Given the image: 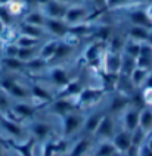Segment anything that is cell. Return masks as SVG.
I'll list each match as a JSON object with an SVG mask.
<instances>
[{
	"label": "cell",
	"mask_w": 152,
	"mask_h": 156,
	"mask_svg": "<svg viewBox=\"0 0 152 156\" xmlns=\"http://www.w3.org/2000/svg\"><path fill=\"white\" fill-rule=\"evenodd\" d=\"M49 2H50V0H37V5L42 8V6H45L46 3H49Z\"/></svg>",
	"instance_id": "obj_33"
},
{
	"label": "cell",
	"mask_w": 152,
	"mask_h": 156,
	"mask_svg": "<svg viewBox=\"0 0 152 156\" xmlns=\"http://www.w3.org/2000/svg\"><path fill=\"white\" fill-rule=\"evenodd\" d=\"M3 5L6 6L8 12L10 13V16H18V15H22V13H24V10L27 9L25 3H24L22 0H8V2H5Z\"/></svg>",
	"instance_id": "obj_22"
},
{
	"label": "cell",
	"mask_w": 152,
	"mask_h": 156,
	"mask_svg": "<svg viewBox=\"0 0 152 156\" xmlns=\"http://www.w3.org/2000/svg\"><path fill=\"white\" fill-rule=\"evenodd\" d=\"M74 50H75V46H74V44L68 43V41H65V40H59V41H58V46H56V50H55L53 58H52L50 62L63 61V59L70 58L72 53H74Z\"/></svg>",
	"instance_id": "obj_13"
},
{
	"label": "cell",
	"mask_w": 152,
	"mask_h": 156,
	"mask_svg": "<svg viewBox=\"0 0 152 156\" xmlns=\"http://www.w3.org/2000/svg\"><path fill=\"white\" fill-rule=\"evenodd\" d=\"M139 112L140 109L133 108V106H127L123 113H121V119H123V130L133 133L134 130L139 128Z\"/></svg>",
	"instance_id": "obj_5"
},
{
	"label": "cell",
	"mask_w": 152,
	"mask_h": 156,
	"mask_svg": "<svg viewBox=\"0 0 152 156\" xmlns=\"http://www.w3.org/2000/svg\"><path fill=\"white\" fill-rule=\"evenodd\" d=\"M148 43L151 44V47H152V30L149 31V38H148Z\"/></svg>",
	"instance_id": "obj_34"
},
{
	"label": "cell",
	"mask_w": 152,
	"mask_h": 156,
	"mask_svg": "<svg viewBox=\"0 0 152 156\" xmlns=\"http://www.w3.org/2000/svg\"><path fill=\"white\" fill-rule=\"evenodd\" d=\"M67 5H63L58 0H50L49 3H46L45 6H42V12L46 18H52V19H63L65 12H67Z\"/></svg>",
	"instance_id": "obj_7"
},
{
	"label": "cell",
	"mask_w": 152,
	"mask_h": 156,
	"mask_svg": "<svg viewBox=\"0 0 152 156\" xmlns=\"http://www.w3.org/2000/svg\"><path fill=\"white\" fill-rule=\"evenodd\" d=\"M58 38H50V40H46V41H42V46L38 49V56L43 58L45 61L50 62L52 58L55 55V50H56V46H58Z\"/></svg>",
	"instance_id": "obj_17"
},
{
	"label": "cell",
	"mask_w": 152,
	"mask_h": 156,
	"mask_svg": "<svg viewBox=\"0 0 152 156\" xmlns=\"http://www.w3.org/2000/svg\"><path fill=\"white\" fill-rule=\"evenodd\" d=\"M31 133L36 139H46L50 134V125L45 121H34L31 124Z\"/></svg>",
	"instance_id": "obj_20"
},
{
	"label": "cell",
	"mask_w": 152,
	"mask_h": 156,
	"mask_svg": "<svg viewBox=\"0 0 152 156\" xmlns=\"http://www.w3.org/2000/svg\"><path fill=\"white\" fill-rule=\"evenodd\" d=\"M127 19H128L130 25H139V27H145V28L152 30L151 21L145 15L143 8H134V9L127 10Z\"/></svg>",
	"instance_id": "obj_9"
},
{
	"label": "cell",
	"mask_w": 152,
	"mask_h": 156,
	"mask_svg": "<svg viewBox=\"0 0 152 156\" xmlns=\"http://www.w3.org/2000/svg\"><path fill=\"white\" fill-rule=\"evenodd\" d=\"M18 31H19V34L28 35V37L37 38V40H42V41H43V35L46 34L43 27L31 25V24H27V22H22V24L18 27Z\"/></svg>",
	"instance_id": "obj_16"
},
{
	"label": "cell",
	"mask_w": 152,
	"mask_h": 156,
	"mask_svg": "<svg viewBox=\"0 0 152 156\" xmlns=\"http://www.w3.org/2000/svg\"><path fill=\"white\" fill-rule=\"evenodd\" d=\"M15 44L18 47H37L42 44V40H37V38H33V37H28L24 34H18Z\"/></svg>",
	"instance_id": "obj_25"
},
{
	"label": "cell",
	"mask_w": 152,
	"mask_h": 156,
	"mask_svg": "<svg viewBox=\"0 0 152 156\" xmlns=\"http://www.w3.org/2000/svg\"><path fill=\"white\" fill-rule=\"evenodd\" d=\"M49 77L52 80V83H53L56 87H59V88H63V87L67 86L71 80H70V75H68V71L63 69L62 66H53L50 72H49Z\"/></svg>",
	"instance_id": "obj_14"
},
{
	"label": "cell",
	"mask_w": 152,
	"mask_h": 156,
	"mask_svg": "<svg viewBox=\"0 0 152 156\" xmlns=\"http://www.w3.org/2000/svg\"><path fill=\"white\" fill-rule=\"evenodd\" d=\"M90 18H92L90 9L87 6H84L83 3H75V5H71L67 8L63 21L68 25H75V24H80L84 21H89Z\"/></svg>",
	"instance_id": "obj_1"
},
{
	"label": "cell",
	"mask_w": 152,
	"mask_h": 156,
	"mask_svg": "<svg viewBox=\"0 0 152 156\" xmlns=\"http://www.w3.org/2000/svg\"><path fill=\"white\" fill-rule=\"evenodd\" d=\"M151 0H107L105 9L107 10H130L134 8H143Z\"/></svg>",
	"instance_id": "obj_6"
},
{
	"label": "cell",
	"mask_w": 152,
	"mask_h": 156,
	"mask_svg": "<svg viewBox=\"0 0 152 156\" xmlns=\"http://www.w3.org/2000/svg\"><path fill=\"white\" fill-rule=\"evenodd\" d=\"M148 74H149V71L142 69V68H137V66H136V68L132 71V74L128 75V78H130L132 84H133L136 88H142L143 83H145L146 77H148Z\"/></svg>",
	"instance_id": "obj_21"
},
{
	"label": "cell",
	"mask_w": 152,
	"mask_h": 156,
	"mask_svg": "<svg viewBox=\"0 0 152 156\" xmlns=\"http://www.w3.org/2000/svg\"><path fill=\"white\" fill-rule=\"evenodd\" d=\"M149 28H145V27H139V25H130L125 31V37L137 41V43H146L148 38H149Z\"/></svg>",
	"instance_id": "obj_12"
},
{
	"label": "cell",
	"mask_w": 152,
	"mask_h": 156,
	"mask_svg": "<svg viewBox=\"0 0 152 156\" xmlns=\"http://www.w3.org/2000/svg\"><path fill=\"white\" fill-rule=\"evenodd\" d=\"M5 41H3V40H2V38H0V58H2V55H3V49H5Z\"/></svg>",
	"instance_id": "obj_32"
},
{
	"label": "cell",
	"mask_w": 152,
	"mask_h": 156,
	"mask_svg": "<svg viewBox=\"0 0 152 156\" xmlns=\"http://www.w3.org/2000/svg\"><path fill=\"white\" fill-rule=\"evenodd\" d=\"M70 25L63 21V19H52V18H46L45 21V31L52 34L55 38L61 40L68 34Z\"/></svg>",
	"instance_id": "obj_4"
},
{
	"label": "cell",
	"mask_w": 152,
	"mask_h": 156,
	"mask_svg": "<svg viewBox=\"0 0 152 156\" xmlns=\"http://www.w3.org/2000/svg\"><path fill=\"white\" fill-rule=\"evenodd\" d=\"M6 69L10 74L24 72L25 71V62L18 59L16 56H2L0 58V69Z\"/></svg>",
	"instance_id": "obj_10"
},
{
	"label": "cell",
	"mask_w": 152,
	"mask_h": 156,
	"mask_svg": "<svg viewBox=\"0 0 152 156\" xmlns=\"http://www.w3.org/2000/svg\"><path fill=\"white\" fill-rule=\"evenodd\" d=\"M118 152L117 149L114 147L112 141L109 140H103V143H100V146L98 147V150L95 152L93 156H115Z\"/></svg>",
	"instance_id": "obj_24"
},
{
	"label": "cell",
	"mask_w": 152,
	"mask_h": 156,
	"mask_svg": "<svg viewBox=\"0 0 152 156\" xmlns=\"http://www.w3.org/2000/svg\"><path fill=\"white\" fill-rule=\"evenodd\" d=\"M10 106H12L10 97L8 96V93L0 90V115H6L10 111Z\"/></svg>",
	"instance_id": "obj_27"
},
{
	"label": "cell",
	"mask_w": 152,
	"mask_h": 156,
	"mask_svg": "<svg viewBox=\"0 0 152 156\" xmlns=\"http://www.w3.org/2000/svg\"><path fill=\"white\" fill-rule=\"evenodd\" d=\"M128 96H124L121 93H117L114 94V97L111 99L109 102V106H108V113L111 115H121L123 111L128 106Z\"/></svg>",
	"instance_id": "obj_11"
},
{
	"label": "cell",
	"mask_w": 152,
	"mask_h": 156,
	"mask_svg": "<svg viewBox=\"0 0 152 156\" xmlns=\"http://www.w3.org/2000/svg\"><path fill=\"white\" fill-rule=\"evenodd\" d=\"M142 93V99L145 106L152 108V87H146V88H139Z\"/></svg>",
	"instance_id": "obj_28"
},
{
	"label": "cell",
	"mask_w": 152,
	"mask_h": 156,
	"mask_svg": "<svg viewBox=\"0 0 152 156\" xmlns=\"http://www.w3.org/2000/svg\"><path fill=\"white\" fill-rule=\"evenodd\" d=\"M58 2H61V3L67 5V6H71V5H75V3H80L78 0H58Z\"/></svg>",
	"instance_id": "obj_31"
},
{
	"label": "cell",
	"mask_w": 152,
	"mask_h": 156,
	"mask_svg": "<svg viewBox=\"0 0 152 156\" xmlns=\"http://www.w3.org/2000/svg\"><path fill=\"white\" fill-rule=\"evenodd\" d=\"M112 144H114V147L117 149V152L118 153H125L130 146H132V133L130 131H125V130H121L115 133L114 136H112Z\"/></svg>",
	"instance_id": "obj_8"
},
{
	"label": "cell",
	"mask_w": 152,
	"mask_h": 156,
	"mask_svg": "<svg viewBox=\"0 0 152 156\" xmlns=\"http://www.w3.org/2000/svg\"><path fill=\"white\" fill-rule=\"evenodd\" d=\"M105 111H95V112H92L87 116V118H84V122H83V131L86 133V134H93L96 128H98L99 122L102 119V116L105 115Z\"/></svg>",
	"instance_id": "obj_15"
},
{
	"label": "cell",
	"mask_w": 152,
	"mask_h": 156,
	"mask_svg": "<svg viewBox=\"0 0 152 156\" xmlns=\"http://www.w3.org/2000/svg\"><path fill=\"white\" fill-rule=\"evenodd\" d=\"M93 2V5L96 6V8H103L105 9V3H107V0H92Z\"/></svg>",
	"instance_id": "obj_30"
},
{
	"label": "cell",
	"mask_w": 152,
	"mask_h": 156,
	"mask_svg": "<svg viewBox=\"0 0 152 156\" xmlns=\"http://www.w3.org/2000/svg\"><path fill=\"white\" fill-rule=\"evenodd\" d=\"M90 144H92V143H90V139H87V137L78 140V143L74 146V149H72V152L70 156H83L87 150H89Z\"/></svg>",
	"instance_id": "obj_26"
},
{
	"label": "cell",
	"mask_w": 152,
	"mask_h": 156,
	"mask_svg": "<svg viewBox=\"0 0 152 156\" xmlns=\"http://www.w3.org/2000/svg\"><path fill=\"white\" fill-rule=\"evenodd\" d=\"M114 134H115V122H114L112 115L107 112L102 116V119L99 122L96 131L93 133V136L102 140H109V139H112Z\"/></svg>",
	"instance_id": "obj_3"
},
{
	"label": "cell",
	"mask_w": 152,
	"mask_h": 156,
	"mask_svg": "<svg viewBox=\"0 0 152 156\" xmlns=\"http://www.w3.org/2000/svg\"><path fill=\"white\" fill-rule=\"evenodd\" d=\"M45 21L46 16L43 15L42 9H34V10H28L24 13V19L22 22H27V24H31V25H37V27H43L45 28Z\"/></svg>",
	"instance_id": "obj_19"
},
{
	"label": "cell",
	"mask_w": 152,
	"mask_h": 156,
	"mask_svg": "<svg viewBox=\"0 0 152 156\" xmlns=\"http://www.w3.org/2000/svg\"><path fill=\"white\" fill-rule=\"evenodd\" d=\"M143 10H145V15L148 16V19L151 21V24H152V2L146 3V5L143 6Z\"/></svg>",
	"instance_id": "obj_29"
},
{
	"label": "cell",
	"mask_w": 152,
	"mask_h": 156,
	"mask_svg": "<svg viewBox=\"0 0 152 156\" xmlns=\"http://www.w3.org/2000/svg\"><path fill=\"white\" fill-rule=\"evenodd\" d=\"M83 122H84L83 115L74 112V111L70 113H67V115H63V122H62L63 136H65V137H71V136H74V134L83 127Z\"/></svg>",
	"instance_id": "obj_2"
},
{
	"label": "cell",
	"mask_w": 152,
	"mask_h": 156,
	"mask_svg": "<svg viewBox=\"0 0 152 156\" xmlns=\"http://www.w3.org/2000/svg\"><path fill=\"white\" fill-rule=\"evenodd\" d=\"M38 49H40V46H37V47H18L16 58L27 63V62L31 61L33 58L38 56Z\"/></svg>",
	"instance_id": "obj_23"
},
{
	"label": "cell",
	"mask_w": 152,
	"mask_h": 156,
	"mask_svg": "<svg viewBox=\"0 0 152 156\" xmlns=\"http://www.w3.org/2000/svg\"><path fill=\"white\" fill-rule=\"evenodd\" d=\"M139 128L145 134L152 131V108L145 106L140 109V112H139Z\"/></svg>",
	"instance_id": "obj_18"
}]
</instances>
